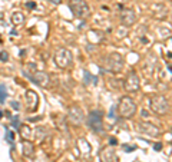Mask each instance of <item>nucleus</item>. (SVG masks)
I'll return each mask as SVG.
<instances>
[{"instance_id":"nucleus-1","label":"nucleus","mask_w":172,"mask_h":162,"mask_svg":"<svg viewBox=\"0 0 172 162\" xmlns=\"http://www.w3.org/2000/svg\"><path fill=\"white\" fill-rule=\"evenodd\" d=\"M123 66H125V59L121 53L118 52H112L106 56L105 59V63H103V68L105 70H108L109 73H113V75H118L123 70Z\"/></svg>"},{"instance_id":"nucleus-2","label":"nucleus","mask_w":172,"mask_h":162,"mask_svg":"<svg viewBox=\"0 0 172 162\" xmlns=\"http://www.w3.org/2000/svg\"><path fill=\"white\" fill-rule=\"evenodd\" d=\"M116 109H118V113H119L121 118L131 119V118H133L136 115L138 106H136L135 100L131 96H122L119 103H118V106H116Z\"/></svg>"},{"instance_id":"nucleus-3","label":"nucleus","mask_w":172,"mask_h":162,"mask_svg":"<svg viewBox=\"0 0 172 162\" xmlns=\"http://www.w3.org/2000/svg\"><path fill=\"white\" fill-rule=\"evenodd\" d=\"M149 108L153 113L162 116L166 115L169 110V102L163 95H152L149 98Z\"/></svg>"},{"instance_id":"nucleus-4","label":"nucleus","mask_w":172,"mask_h":162,"mask_svg":"<svg viewBox=\"0 0 172 162\" xmlns=\"http://www.w3.org/2000/svg\"><path fill=\"white\" fill-rule=\"evenodd\" d=\"M69 9L72 10L73 16L80 19V20H85L91 16V7L85 0H70Z\"/></svg>"},{"instance_id":"nucleus-5","label":"nucleus","mask_w":172,"mask_h":162,"mask_svg":"<svg viewBox=\"0 0 172 162\" xmlns=\"http://www.w3.org/2000/svg\"><path fill=\"white\" fill-rule=\"evenodd\" d=\"M72 62H73V55H72V52L69 49L60 48V49L56 50V53H55V63H56L57 68L66 69V68H69L72 65Z\"/></svg>"},{"instance_id":"nucleus-6","label":"nucleus","mask_w":172,"mask_h":162,"mask_svg":"<svg viewBox=\"0 0 172 162\" xmlns=\"http://www.w3.org/2000/svg\"><path fill=\"white\" fill-rule=\"evenodd\" d=\"M86 123L93 132H102L103 131V112L102 110H92L86 118Z\"/></svg>"},{"instance_id":"nucleus-7","label":"nucleus","mask_w":172,"mask_h":162,"mask_svg":"<svg viewBox=\"0 0 172 162\" xmlns=\"http://www.w3.org/2000/svg\"><path fill=\"white\" fill-rule=\"evenodd\" d=\"M123 88L128 93H135L141 89V79L135 70H131L126 75V78L123 80Z\"/></svg>"},{"instance_id":"nucleus-8","label":"nucleus","mask_w":172,"mask_h":162,"mask_svg":"<svg viewBox=\"0 0 172 162\" xmlns=\"http://www.w3.org/2000/svg\"><path fill=\"white\" fill-rule=\"evenodd\" d=\"M66 118H67V120H69L70 125L79 126V125H82V123L85 122V118H86V116H85V112H83V109H82L80 106L73 105V106L69 108Z\"/></svg>"},{"instance_id":"nucleus-9","label":"nucleus","mask_w":172,"mask_h":162,"mask_svg":"<svg viewBox=\"0 0 172 162\" xmlns=\"http://www.w3.org/2000/svg\"><path fill=\"white\" fill-rule=\"evenodd\" d=\"M138 131L143 135L152 136V138H158L161 135V129L159 126H156L152 122H139L138 123Z\"/></svg>"},{"instance_id":"nucleus-10","label":"nucleus","mask_w":172,"mask_h":162,"mask_svg":"<svg viewBox=\"0 0 172 162\" xmlns=\"http://www.w3.org/2000/svg\"><path fill=\"white\" fill-rule=\"evenodd\" d=\"M119 17H121V23L126 27H131L132 25L136 23V13L131 7H122Z\"/></svg>"},{"instance_id":"nucleus-11","label":"nucleus","mask_w":172,"mask_h":162,"mask_svg":"<svg viewBox=\"0 0 172 162\" xmlns=\"http://www.w3.org/2000/svg\"><path fill=\"white\" fill-rule=\"evenodd\" d=\"M27 78H29L35 85H37V86H40V88H47V86H49V82H50L49 75H47L46 72H43V70H36V72H33L32 75H29Z\"/></svg>"},{"instance_id":"nucleus-12","label":"nucleus","mask_w":172,"mask_h":162,"mask_svg":"<svg viewBox=\"0 0 172 162\" xmlns=\"http://www.w3.org/2000/svg\"><path fill=\"white\" fill-rule=\"evenodd\" d=\"M151 13H152V16L155 19L163 20L168 16V9H166V6L163 3H155V5L151 6Z\"/></svg>"},{"instance_id":"nucleus-13","label":"nucleus","mask_w":172,"mask_h":162,"mask_svg":"<svg viewBox=\"0 0 172 162\" xmlns=\"http://www.w3.org/2000/svg\"><path fill=\"white\" fill-rule=\"evenodd\" d=\"M26 102H27V110L35 112L39 105V96L35 90H27L26 92Z\"/></svg>"},{"instance_id":"nucleus-14","label":"nucleus","mask_w":172,"mask_h":162,"mask_svg":"<svg viewBox=\"0 0 172 162\" xmlns=\"http://www.w3.org/2000/svg\"><path fill=\"white\" fill-rule=\"evenodd\" d=\"M99 158H101V162H113V159H115V151L111 146H105L101 151Z\"/></svg>"},{"instance_id":"nucleus-15","label":"nucleus","mask_w":172,"mask_h":162,"mask_svg":"<svg viewBox=\"0 0 172 162\" xmlns=\"http://www.w3.org/2000/svg\"><path fill=\"white\" fill-rule=\"evenodd\" d=\"M77 151L80 156H89L91 155V145L88 141H85L83 138H80L77 141Z\"/></svg>"},{"instance_id":"nucleus-16","label":"nucleus","mask_w":172,"mask_h":162,"mask_svg":"<svg viewBox=\"0 0 172 162\" xmlns=\"http://www.w3.org/2000/svg\"><path fill=\"white\" fill-rule=\"evenodd\" d=\"M22 153L26 158H32L35 155V145L30 141H23L22 142Z\"/></svg>"},{"instance_id":"nucleus-17","label":"nucleus","mask_w":172,"mask_h":162,"mask_svg":"<svg viewBox=\"0 0 172 162\" xmlns=\"http://www.w3.org/2000/svg\"><path fill=\"white\" fill-rule=\"evenodd\" d=\"M19 133H20V136H22L25 141H27V139L30 138V135H32V128H30L29 125H20Z\"/></svg>"},{"instance_id":"nucleus-18","label":"nucleus","mask_w":172,"mask_h":162,"mask_svg":"<svg viewBox=\"0 0 172 162\" xmlns=\"http://www.w3.org/2000/svg\"><path fill=\"white\" fill-rule=\"evenodd\" d=\"M12 23H13L15 26L23 25V23H25V16H23V13H22V12H15V13L12 15Z\"/></svg>"},{"instance_id":"nucleus-19","label":"nucleus","mask_w":172,"mask_h":162,"mask_svg":"<svg viewBox=\"0 0 172 162\" xmlns=\"http://www.w3.org/2000/svg\"><path fill=\"white\" fill-rule=\"evenodd\" d=\"M83 76H85V85H89V83H93V85H96V83H98V78L92 76V75H91L88 70H85Z\"/></svg>"},{"instance_id":"nucleus-20","label":"nucleus","mask_w":172,"mask_h":162,"mask_svg":"<svg viewBox=\"0 0 172 162\" xmlns=\"http://www.w3.org/2000/svg\"><path fill=\"white\" fill-rule=\"evenodd\" d=\"M7 98V89L5 85H0V103H5Z\"/></svg>"},{"instance_id":"nucleus-21","label":"nucleus","mask_w":172,"mask_h":162,"mask_svg":"<svg viewBox=\"0 0 172 162\" xmlns=\"http://www.w3.org/2000/svg\"><path fill=\"white\" fill-rule=\"evenodd\" d=\"M0 60H2V62H7L9 60V53L6 50H0Z\"/></svg>"},{"instance_id":"nucleus-22","label":"nucleus","mask_w":172,"mask_h":162,"mask_svg":"<svg viewBox=\"0 0 172 162\" xmlns=\"http://www.w3.org/2000/svg\"><path fill=\"white\" fill-rule=\"evenodd\" d=\"M6 138H7L9 142H13V139H15V133L10 132V131H6Z\"/></svg>"},{"instance_id":"nucleus-23","label":"nucleus","mask_w":172,"mask_h":162,"mask_svg":"<svg viewBox=\"0 0 172 162\" xmlns=\"http://www.w3.org/2000/svg\"><path fill=\"white\" fill-rule=\"evenodd\" d=\"M12 108H13L15 110H20V103L16 102V100H13V102H12Z\"/></svg>"},{"instance_id":"nucleus-24","label":"nucleus","mask_w":172,"mask_h":162,"mask_svg":"<svg viewBox=\"0 0 172 162\" xmlns=\"http://www.w3.org/2000/svg\"><path fill=\"white\" fill-rule=\"evenodd\" d=\"M13 126H16V128H20V122H19V118H13Z\"/></svg>"},{"instance_id":"nucleus-25","label":"nucleus","mask_w":172,"mask_h":162,"mask_svg":"<svg viewBox=\"0 0 172 162\" xmlns=\"http://www.w3.org/2000/svg\"><path fill=\"white\" fill-rule=\"evenodd\" d=\"M122 148H123V149H126V152H132V151L135 149V146H131V145H123Z\"/></svg>"},{"instance_id":"nucleus-26","label":"nucleus","mask_w":172,"mask_h":162,"mask_svg":"<svg viewBox=\"0 0 172 162\" xmlns=\"http://www.w3.org/2000/svg\"><path fill=\"white\" fill-rule=\"evenodd\" d=\"M153 149H155V151H161V149H162V143H159V142H158V143H153Z\"/></svg>"},{"instance_id":"nucleus-27","label":"nucleus","mask_w":172,"mask_h":162,"mask_svg":"<svg viewBox=\"0 0 172 162\" xmlns=\"http://www.w3.org/2000/svg\"><path fill=\"white\" fill-rule=\"evenodd\" d=\"M116 143H118L116 138H111V145H116Z\"/></svg>"},{"instance_id":"nucleus-28","label":"nucleus","mask_w":172,"mask_h":162,"mask_svg":"<svg viewBox=\"0 0 172 162\" xmlns=\"http://www.w3.org/2000/svg\"><path fill=\"white\" fill-rule=\"evenodd\" d=\"M49 2H52L53 5H60V2H62V0H49Z\"/></svg>"},{"instance_id":"nucleus-29","label":"nucleus","mask_w":172,"mask_h":162,"mask_svg":"<svg viewBox=\"0 0 172 162\" xmlns=\"http://www.w3.org/2000/svg\"><path fill=\"white\" fill-rule=\"evenodd\" d=\"M26 6H27L29 9H33V7H35V3H27Z\"/></svg>"},{"instance_id":"nucleus-30","label":"nucleus","mask_w":172,"mask_h":162,"mask_svg":"<svg viewBox=\"0 0 172 162\" xmlns=\"http://www.w3.org/2000/svg\"><path fill=\"white\" fill-rule=\"evenodd\" d=\"M3 118V113H2V110H0V119H2Z\"/></svg>"}]
</instances>
